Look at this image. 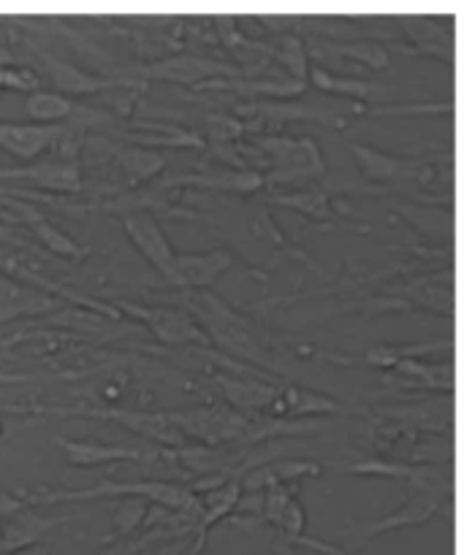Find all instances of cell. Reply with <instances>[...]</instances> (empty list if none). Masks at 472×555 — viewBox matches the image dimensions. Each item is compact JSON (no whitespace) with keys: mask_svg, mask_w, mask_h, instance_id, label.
<instances>
[{"mask_svg":"<svg viewBox=\"0 0 472 555\" xmlns=\"http://www.w3.org/2000/svg\"><path fill=\"white\" fill-rule=\"evenodd\" d=\"M345 475L353 477H374V480H396L407 482L412 477L416 466L405 464L399 459H388V455H361L358 461H347L340 466Z\"/></svg>","mask_w":472,"mask_h":555,"instance_id":"obj_24","label":"cell"},{"mask_svg":"<svg viewBox=\"0 0 472 555\" xmlns=\"http://www.w3.org/2000/svg\"><path fill=\"white\" fill-rule=\"evenodd\" d=\"M266 469L271 472V477H275V480L280 482V486H288V482L304 480V477H320V475H323V464H318V461L285 459V455H280V459L269 461V464H266Z\"/></svg>","mask_w":472,"mask_h":555,"instance_id":"obj_27","label":"cell"},{"mask_svg":"<svg viewBox=\"0 0 472 555\" xmlns=\"http://www.w3.org/2000/svg\"><path fill=\"white\" fill-rule=\"evenodd\" d=\"M30 49L41 60L43 74L49 76L54 92H60V95H90V92H106L114 85V79H103V76L90 74V70L79 68V65H71L68 60L54 57L52 52L36 47V43H30Z\"/></svg>","mask_w":472,"mask_h":555,"instance_id":"obj_15","label":"cell"},{"mask_svg":"<svg viewBox=\"0 0 472 555\" xmlns=\"http://www.w3.org/2000/svg\"><path fill=\"white\" fill-rule=\"evenodd\" d=\"M157 184H161L163 190L201 188V190H217V193L250 195V193H258V190L264 188V173L233 171V168H226V171H215V173H179V177H163Z\"/></svg>","mask_w":472,"mask_h":555,"instance_id":"obj_19","label":"cell"},{"mask_svg":"<svg viewBox=\"0 0 472 555\" xmlns=\"http://www.w3.org/2000/svg\"><path fill=\"white\" fill-rule=\"evenodd\" d=\"M60 125L0 122V150L16 160H36L41 152H52Z\"/></svg>","mask_w":472,"mask_h":555,"instance_id":"obj_18","label":"cell"},{"mask_svg":"<svg viewBox=\"0 0 472 555\" xmlns=\"http://www.w3.org/2000/svg\"><path fill=\"white\" fill-rule=\"evenodd\" d=\"M275 529L285 537V542L298 540V537L307 531V513H304V507L298 499H291V504H288L285 513L280 515V524H277Z\"/></svg>","mask_w":472,"mask_h":555,"instance_id":"obj_30","label":"cell"},{"mask_svg":"<svg viewBox=\"0 0 472 555\" xmlns=\"http://www.w3.org/2000/svg\"><path fill=\"white\" fill-rule=\"evenodd\" d=\"M128 76H141V79H157V81H171V85H184V87H199L204 81L220 79H239L242 68L237 65L220 63V60H209L204 54L182 52V54H168V57L155 60L150 65H139V68L123 70Z\"/></svg>","mask_w":472,"mask_h":555,"instance_id":"obj_5","label":"cell"},{"mask_svg":"<svg viewBox=\"0 0 472 555\" xmlns=\"http://www.w3.org/2000/svg\"><path fill=\"white\" fill-rule=\"evenodd\" d=\"M114 163L123 168L125 177L133 184L155 182L166 168V155L157 150H144V146H117L114 152Z\"/></svg>","mask_w":472,"mask_h":555,"instance_id":"obj_21","label":"cell"},{"mask_svg":"<svg viewBox=\"0 0 472 555\" xmlns=\"http://www.w3.org/2000/svg\"><path fill=\"white\" fill-rule=\"evenodd\" d=\"M454 103H426V106H378L369 108L372 117H416V114H450Z\"/></svg>","mask_w":472,"mask_h":555,"instance_id":"obj_31","label":"cell"},{"mask_svg":"<svg viewBox=\"0 0 472 555\" xmlns=\"http://www.w3.org/2000/svg\"><path fill=\"white\" fill-rule=\"evenodd\" d=\"M54 444L63 450L65 464L79 466V469H87V466H101V464H117V461H141L139 448H123V444H103L95 442V439H65L54 437Z\"/></svg>","mask_w":472,"mask_h":555,"instance_id":"obj_20","label":"cell"},{"mask_svg":"<svg viewBox=\"0 0 472 555\" xmlns=\"http://www.w3.org/2000/svg\"><path fill=\"white\" fill-rule=\"evenodd\" d=\"M399 27L407 36V43H412L405 52H418L454 63V27H450V22H437L429 20V16H401Z\"/></svg>","mask_w":472,"mask_h":555,"instance_id":"obj_17","label":"cell"},{"mask_svg":"<svg viewBox=\"0 0 472 555\" xmlns=\"http://www.w3.org/2000/svg\"><path fill=\"white\" fill-rule=\"evenodd\" d=\"M307 79L309 85L318 87L320 92L350 98V101H369V98L378 92V85H369V81L353 79V76H345V74H334V70L320 68V65H309Z\"/></svg>","mask_w":472,"mask_h":555,"instance_id":"obj_22","label":"cell"},{"mask_svg":"<svg viewBox=\"0 0 472 555\" xmlns=\"http://www.w3.org/2000/svg\"><path fill=\"white\" fill-rule=\"evenodd\" d=\"M16 63H20V60H16V54L11 52L5 43H0V65H16Z\"/></svg>","mask_w":472,"mask_h":555,"instance_id":"obj_32","label":"cell"},{"mask_svg":"<svg viewBox=\"0 0 472 555\" xmlns=\"http://www.w3.org/2000/svg\"><path fill=\"white\" fill-rule=\"evenodd\" d=\"M146 507H150V502H144V499H136V496L117 499V504H114V515H112V537H106V542L128 540L133 531H139L141 524H144Z\"/></svg>","mask_w":472,"mask_h":555,"instance_id":"obj_26","label":"cell"},{"mask_svg":"<svg viewBox=\"0 0 472 555\" xmlns=\"http://www.w3.org/2000/svg\"><path fill=\"white\" fill-rule=\"evenodd\" d=\"M439 507H450V499L437 496V493H407L405 502L399 504L396 513L383 515L374 520H353L342 529V537L350 547H367L369 542L378 537L391 534V531L412 529V526H423L432 515L439 513Z\"/></svg>","mask_w":472,"mask_h":555,"instance_id":"obj_3","label":"cell"},{"mask_svg":"<svg viewBox=\"0 0 472 555\" xmlns=\"http://www.w3.org/2000/svg\"><path fill=\"white\" fill-rule=\"evenodd\" d=\"M179 301L184 312L195 320V325L204 331L212 347L217 345L226 356L250 363L260 374H280L277 363L271 361V345L266 339L264 325L209 291H182Z\"/></svg>","mask_w":472,"mask_h":555,"instance_id":"obj_1","label":"cell"},{"mask_svg":"<svg viewBox=\"0 0 472 555\" xmlns=\"http://www.w3.org/2000/svg\"><path fill=\"white\" fill-rule=\"evenodd\" d=\"M209 379L215 388H220L217 393L226 399V404L239 412H266L282 390L275 388L269 379H250L242 374L212 372Z\"/></svg>","mask_w":472,"mask_h":555,"instance_id":"obj_14","label":"cell"},{"mask_svg":"<svg viewBox=\"0 0 472 555\" xmlns=\"http://www.w3.org/2000/svg\"><path fill=\"white\" fill-rule=\"evenodd\" d=\"M36 325H41V328L76 331V334L95 336V339H114L117 334H125V331H128V323H125V320L106 318V314L95 312V309L74 307V304H71V307L68 304H60L54 312L36 320Z\"/></svg>","mask_w":472,"mask_h":555,"instance_id":"obj_13","label":"cell"},{"mask_svg":"<svg viewBox=\"0 0 472 555\" xmlns=\"http://www.w3.org/2000/svg\"><path fill=\"white\" fill-rule=\"evenodd\" d=\"M25 507L33 504H68V502H95V499H144V502L157 504V507L174 509V513H201L199 496L179 486L177 480H130L114 482L101 477L92 488H79V491H20Z\"/></svg>","mask_w":472,"mask_h":555,"instance_id":"obj_2","label":"cell"},{"mask_svg":"<svg viewBox=\"0 0 472 555\" xmlns=\"http://www.w3.org/2000/svg\"><path fill=\"white\" fill-rule=\"evenodd\" d=\"M271 201L288 209L307 215L312 220H331L334 209H331V195L320 188H302V190H288V193H275Z\"/></svg>","mask_w":472,"mask_h":555,"instance_id":"obj_25","label":"cell"},{"mask_svg":"<svg viewBox=\"0 0 472 555\" xmlns=\"http://www.w3.org/2000/svg\"><path fill=\"white\" fill-rule=\"evenodd\" d=\"M0 179H5V182L36 184L38 190H52V193H81V166L71 160H58V157L33 163V166L27 168H9V171H0Z\"/></svg>","mask_w":472,"mask_h":555,"instance_id":"obj_12","label":"cell"},{"mask_svg":"<svg viewBox=\"0 0 472 555\" xmlns=\"http://www.w3.org/2000/svg\"><path fill=\"white\" fill-rule=\"evenodd\" d=\"M0 90H14L30 95V92L41 90V76L30 65H0Z\"/></svg>","mask_w":472,"mask_h":555,"instance_id":"obj_29","label":"cell"},{"mask_svg":"<svg viewBox=\"0 0 472 555\" xmlns=\"http://www.w3.org/2000/svg\"><path fill=\"white\" fill-rule=\"evenodd\" d=\"M391 296H399V301L410 304L416 309L454 318V269L448 263L443 271L399 282L396 287H391Z\"/></svg>","mask_w":472,"mask_h":555,"instance_id":"obj_10","label":"cell"},{"mask_svg":"<svg viewBox=\"0 0 472 555\" xmlns=\"http://www.w3.org/2000/svg\"><path fill=\"white\" fill-rule=\"evenodd\" d=\"M378 417L405 426L416 437H448L454 426V393H443L437 399L410 401V404H391L374 412Z\"/></svg>","mask_w":472,"mask_h":555,"instance_id":"obj_8","label":"cell"},{"mask_svg":"<svg viewBox=\"0 0 472 555\" xmlns=\"http://www.w3.org/2000/svg\"><path fill=\"white\" fill-rule=\"evenodd\" d=\"M76 415L114 421V423H119V426L128 428V431L139 434V437L152 439V442L161 444L163 450H174V448H182V444H188V439H184L182 431L174 426V421L168 412H128V410H117V406H109V410L90 406V410L76 412Z\"/></svg>","mask_w":472,"mask_h":555,"instance_id":"obj_9","label":"cell"},{"mask_svg":"<svg viewBox=\"0 0 472 555\" xmlns=\"http://www.w3.org/2000/svg\"><path fill=\"white\" fill-rule=\"evenodd\" d=\"M0 529H3V520H0Z\"/></svg>","mask_w":472,"mask_h":555,"instance_id":"obj_34","label":"cell"},{"mask_svg":"<svg viewBox=\"0 0 472 555\" xmlns=\"http://www.w3.org/2000/svg\"><path fill=\"white\" fill-rule=\"evenodd\" d=\"M237 255L228 247L209 249V253H177L174 266H177L179 291H206L212 282L228 269H233Z\"/></svg>","mask_w":472,"mask_h":555,"instance_id":"obj_16","label":"cell"},{"mask_svg":"<svg viewBox=\"0 0 472 555\" xmlns=\"http://www.w3.org/2000/svg\"><path fill=\"white\" fill-rule=\"evenodd\" d=\"M9 555H52V551L43 545H30L25 547V551H16V553H9Z\"/></svg>","mask_w":472,"mask_h":555,"instance_id":"obj_33","label":"cell"},{"mask_svg":"<svg viewBox=\"0 0 472 555\" xmlns=\"http://www.w3.org/2000/svg\"><path fill=\"white\" fill-rule=\"evenodd\" d=\"M3 195V193H0ZM5 206H11V209L16 211V217H20L22 225L30 228L33 236L38 238V242L43 244V247L49 249L52 255H58V258H65V260H81L87 258V249L79 247V244L74 242V238L68 236L65 231H60L58 225H54L52 220H49L47 211H41L38 206H33L30 201L25 198H0Z\"/></svg>","mask_w":472,"mask_h":555,"instance_id":"obj_11","label":"cell"},{"mask_svg":"<svg viewBox=\"0 0 472 555\" xmlns=\"http://www.w3.org/2000/svg\"><path fill=\"white\" fill-rule=\"evenodd\" d=\"M347 146H350L361 177L372 184H426L429 179L437 177L434 168L426 166L421 157L391 155V152L374 150V146L358 144V141H350Z\"/></svg>","mask_w":472,"mask_h":555,"instance_id":"obj_6","label":"cell"},{"mask_svg":"<svg viewBox=\"0 0 472 555\" xmlns=\"http://www.w3.org/2000/svg\"><path fill=\"white\" fill-rule=\"evenodd\" d=\"M119 225H123L128 242L133 244V247L144 255L146 263L161 274V280L166 282V285L179 287L177 266H174V255L177 253H174L171 244H168L157 217L150 215V211H133V215L119 217Z\"/></svg>","mask_w":472,"mask_h":555,"instance_id":"obj_7","label":"cell"},{"mask_svg":"<svg viewBox=\"0 0 472 555\" xmlns=\"http://www.w3.org/2000/svg\"><path fill=\"white\" fill-rule=\"evenodd\" d=\"M277 57L282 60V65L288 68V74H291V79L296 81H307V43L302 41L298 36H293V33H285L280 41V47L275 49Z\"/></svg>","mask_w":472,"mask_h":555,"instance_id":"obj_28","label":"cell"},{"mask_svg":"<svg viewBox=\"0 0 472 555\" xmlns=\"http://www.w3.org/2000/svg\"><path fill=\"white\" fill-rule=\"evenodd\" d=\"M119 314H128V318L139 320L141 325L152 331L161 345L166 347H182V345H201L206 350L209 339H206L204 331L195 325V320L190 318L184 309L166 307V304H130V301H117Z\"/></svg>","mask_w":472,"mask_h":555,"instance_id":"obj_4","label":"cell"},{"mask_svg":"<svg viewBox=\"0 0 472 555\" xmlns=\"http://www.w3.org/2000/svg\"><path fill=\"white\" fill-rule=\"evenodd\" d=\"M76 103L54 90H36L25 98V114L33 125H63L74 114Z\"/></svg>","mask_w":472,"mask_h":555,"instance_id":"obj_23","label":"cell"}]
</instances>
